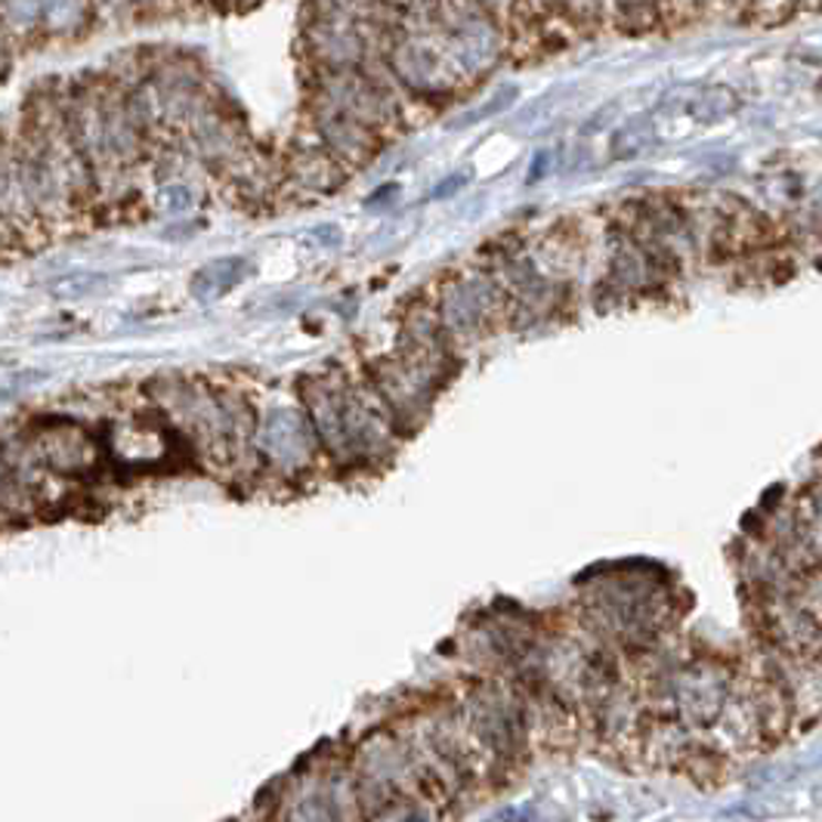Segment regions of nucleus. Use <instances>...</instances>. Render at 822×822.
I'll return each mask as SVG.
<instances>
[{"mask_svg": "<svg viewBox=\"0 0 822 822\" xmlns=\"http://www.w3.org/2000/svg\"><path fill=\"white\" fill-rule=\"evenodd\" d=\"M241 263L239 260H223V263H210L208 270H201L195 275V294L198 298H214V294H220L226 291L229 284H236L232 279L236 275H229V272L239 270Z\"/></svg>", "mask_w": 822, "mask_h": 822, "instance_id": "1", "label": "nucleus"}, {"mask_svg": "<svg viewBox=\"0 0 822 822\" xmlns=\"http://www.w3.org/2000/svg\"><path fill=\"white\" fill-rule=\"evenodd\" d=\"M482 3H486V7H492V3H501V0H482Z\"/></svg>", "mask_w": 822, "mask_h": 822, "instance_id": "4", "label": "nucleus"}, {"mask_svg": "<svg viewBox=\"0 0 822 822\" xmlns=\"http://www.w3.org/2000/svg\"><path fill=\"white\" fill-rule=\"evenodd\" d=\"M513 96H517V87H508V91L495 93L492 100H489V103L482 105V108H477V112H470V115H464V118L458 121V127H467V124H474V121L492 118V115H498L501 108H508V105L513 103Z\"/></svg>", "mask_w": 822, "mask_h": 822, "instance_id": "2", "label": "nucleus"}, {"mask_svg": "<svg viewBox=\"0 0 822 822\" xmlns=\"http://www.w3.org/2000/svg\"><path fill=\"white\" fill-rule=\"evenodd\" d=\"M93 282H96V279H91V275H69V279H60V282L53 284L50 294L62 300L84 298L87 291H93Z\"/></svg>", "mask_w": 822, "mask_h": 822, "instance_id": "3", "label": "nucleus"}]
</instances>
